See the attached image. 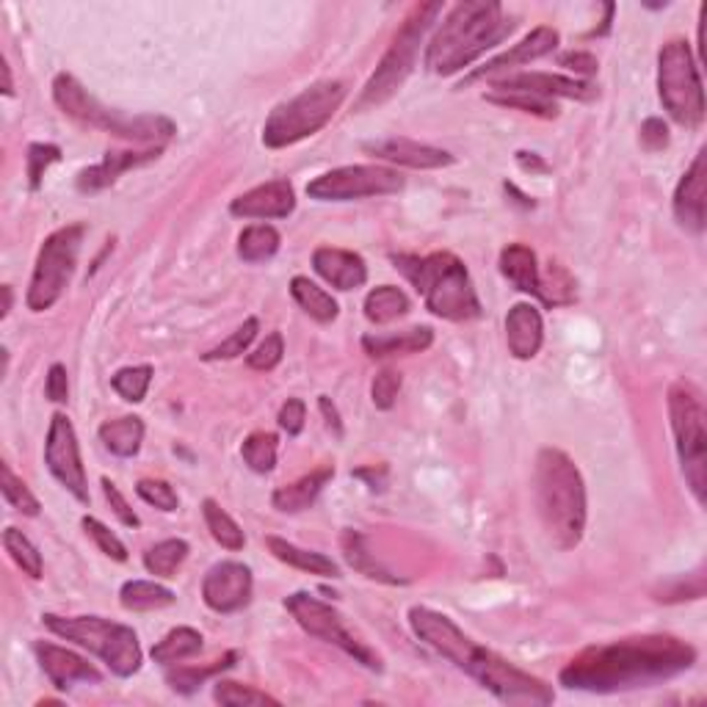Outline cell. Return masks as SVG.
Returning a JSON list of instances; mask_svg holds the SVG:
<instances>
[{
  "mask_svg": "<svg viewBox=\"0 0 707 707\" xmlns=\"http://www.w3.org/2000/svg\"><path fill=\"white\" fill-rule=\"evenodd\" d=\"M694 663L696 650L677 636H633L583 650L561 669L559 683L586 694H619L666 683Z\"/></svg>",
  "mask_w": 707,
  "mask_h": 707,
  "instance_id": "1",
  "label": "cell"
},
{
  "mask_svg": "<svg viewBox=\"0 0 707 707\" xmlns=\"http://www.w3.org/2000/svg\"><path fill=\"white\" fill-rule=\"evenodd\" d=\"M409 628L423 644L470 674L481 688L490 691L503 705L548 707L556 702V691L545 680L523 672L497 652L475 644L451 616L426 608V605H415L409 608Z\"/></svg>",
  "mask_w": 707,
  "mask_h": 707,
  "instance_id": "2",
  "label": "cell"
},
{
  "mask_svg": "<svg viewBox=\"0 0 707 707\" xmlns=\"http://www.w3.org/2000/svg\"><path fill=\"white\" fill-rule=\"evenodd\" d=\"M534 503L556 550H575L586 534V484L561 448H542L534 468Z\"/></svg>",
  "mask_w": 707,
  "mask_h": 707,
  "instance_id": "3",
  "label": "cell"
},
{
  "mask_svg": "<svg viewBox=\"0 0 707 707\" xmlns=\"http://www.w3.org/2000/svg\"><path fill=\"white\" fill-rule=\"evenodd\" d=\"M514 31L501 3L492 0H464L448 12L439 31L426 47V67L434 75H457L464 67L501 45Z\"/></svg>",
  "mask_w": 707,
  "mask_h": 707,
  "instance_id": "4",
  "label": "cell"
},
{
  "mask_svg": "<svg viewBox=\"0 0 707 707\" xmlns=\"http://www.w3.org/2000/svg\"><path fill=\"white\" fill-rule=\"evenodd\" d=\"M395 271L412 282L428 313L446 321H475L484 315L470 271L453 251L393 255Z\"/></svg>",
  "mask_w": 707,
  "mask_h": 707,
  "instance_id": "5",
  "label": "cell"
},
{
  "mask_svg": "<svg viewBox=\"0 0 707 707\" xmlns=\"http://www.w3.org/2000/svg\"><path fill=\"white\" fill-rule=\"evenodd\" d=\"M53 100L61 109L64 116L75 120L78 125L94 127V131L111 133L125 142L149 144V147H164L177 133V125L169 116L160 114H125V111L109 109L98 98L86 92L83 83L69 72H58L53 80Z\"/></svg>",
  "mask_w": 707,
  "mask_h": 707,
  "instance_id": "6",
  "label": "cell"
},
{
  "mask_svg": "<svg viewBox=\"0 0 707 707\" xmlns=\"http://www.w3.org/2000/svg\"><path fill=\"white\" fill-rule=\"evenodd\" d=\"M439 14H442V3H417V7L409 9L401 29L395 31L388 53H384L382 61H379L377 72L362 86V92L360 98H357V103H354V109H377V105L388 103L390 98H395V94L401 92V86L406 83V78H409L412 69H415L423 40H426V34L431 31V25L437 23Z\"/></svg>",
  "mask_w": 707,
  "mask_h": 707,
  "instance_id": "7",
  "label": "cell"
},
{
  "mask_svg": "<svg viewBox=\"0 0 707 707\" xmlns=\"http://www.w3.org/2000/svg\"><path fill=\"white\" fill-rule=\"evenodd\" d=\"M348 98V86L343 80H318L304 92L280 103L262 125V144L269 149H285L304 138L315 136L332 122Z\"/></svg>",
  "mask_w": 707,
  "mask_h": 707,
  "instance_id": "8",
  "label": "cell"
},
{
  "mask_svg": "<svg viewBox=\"0 0 707 707\" xmlns=\"http://www.w3.org/2000/svg\"><path fill=\"white\" fill-rule=\"evenodd\" d=\"M42 622L58 639L72 641V644L98 655L116 677H133L142 669V644H138L136 630L127 628V625L111 622V619H103V616L58 614H45Z\"/></svg>",
  "mask_w": 707,
  "mask_h": 707,
  "instance_id": "9",
  "label": "cell"
},
{
  "mask_svg": "<svg viewBox=\"0 0 707 707\" xmlns=\"http://www.w3.org/2000/svg\"><path fill=\"white\" fill-rule=\"evenodd\" d=\"M669 417H672L674 446H677L680 468L699 503H705L707 490V428L705 401L699 388L680 379L669 388Z\"/></svg>",
  "mask_w": 707,
  "mask_h": 707,
  "instance_id": "10",
  "label": "cell"
},
{
  "mask_svg": "<svg viewBox=\"0 0 707 707\" xmlns=\"http://www.w3.org/2000/svg\"><path fill=\"white\" fill-rule=\"evenodd\" d=\"M658 98L677 125L699 127L705 120V86L685 40H672L658 53Z\"/></svg>",
  "mask_w": 707,
  "mask_h": 707,
  "instance_id": "11",
  "label": "cell"
},
{
  "mask_svg": "<svg viewBox=\"0 0 707 707\" xmlns=\"http://www.w3.org/2000/svg\"><path fill=\"white\" fill-rule=\"evenodd\" d=\"M83 238V224H67V227L47 235L40 255H36L34 274H31L29 293H25V304H29L31 313H45L64 296V291L72 282L75 269H78Z\"/></svg>",
  "mask_w": 707,
  "mask_h": 707,
  "instance_id": "12",
  "label": "cell"
},
{
  "mask_svg": "<svg viewBox=\"0 0 707 707\" xmlns=\"http://www.w3.org/2000/svg\"><path fill=\"white\" fill-rule=\"evenodd\" d=\"M285 608L307 636L337 647V650H343L348 658H354L360 666L371 669V672H384L382 658L346 628L343 614L337 608H332L329 603H324V599H318L310 592H293L285 597Z\"/></svg>",
  "mask_w": 707,
  "mask_h": 707,
  "instance_id": "13",
  "label": "cell"
},
{
  "mask_svg": "<svg viewBox=\"0 0 707 707\" xmlns=\"http://www.w3.org/2000/svg\"><path fill=\"white\" fill-rule=\"evenodd\" d=\"M406 180L388 166H340L324 171L307 186L310 200L318 202H351L368 197H388L404 191Z\"/></svg>",
  "mask_w": 707,
  "mask_h": 707,
  "instance_id": "14",
  "label": "cell"
},
{
  "mask_svg": "<svg viewBox=\"0 0 707 707\" xmlns=\"http://www.w3.org/2000/svg\"><path fill=\"white\" fill-rule=\"evenodd\" d=\"M45 464L53 479L69 492L78 503H89V479H86L83 459H80V442L72 420L64 412L50 417L45 439Z\"/></svg>",
  "mask_w": 707,
  "mask_h": 707,
  "instance_id": "15",
  "label": "cell"
},
{
  "mask_svg": "<svg viewBox=\"0 0 707 707\" xmlns=\"http://www.w3.org/2000/svg\"><path fill=\"white\" fill-rule=\"evenodd\" d=\"M255 588L251 570L240 561H218L202 577V599L216 614H235L246 608Z\"/></svg>",
  "mask_w": 707,
  "mask_h": 707,
  "instance_id": "16",
  "label": "cell"
},
{
  "mask_svg": "<svg viewBox=\"0 0 707 707\" xmlns=\"http://www.w3.org/2000/svg\"><path fill=\"white\" fill-rule=\"evenodd\" d=\"M490 92H523V94H537V98L556 100V98H570V100H594L599 94V89L588 80L566 78V75L553 72H519L506 75V78L492 80Z\"/></svg>",
  "mask_w": 707,
  "mask_h": 707,
  "instance_id": "17",
  "label": "cell"
},
{
  "mask_svg": "<svg viewBox=\"0 0 707 707\" xmlns=\"http://www.w3.org/2000/svg\"><path fill=\"white\" fill-rule=\"evenodd\" d=\"M559 42H561L559 31L550 29V25H539V29L530 31L525 40H519L512 50L501 53V56H495L492 61H486L484 67L473 69V72L459 83V89H464V86L475 83V80L481 78H495L497 72H508V69L514 67H523V64H530V61H537V58L550 56V53L559 47Z\"/></svg>",
  "mask_w": 707,
  "mask_h": 707,
  "instance_id": "18",
  "label": "cell"
},
{
  "mask_svg": "<svg viewBox=\"0 0 707 707\" xmlns=\"http://www.w3.org/2000/svg\"><path fill=\"white\" fill-rule=\"evenodd\" d=\"M34 655L45 677L58 691H69L78 683H100L103 680V674L92 663L80 658L78 652L67 650V647L50 644V641H34Z\"/></svg>",
  "mask_w": 707,
  "mask_h": 707,
  "instance_id": "19",
  "label": "cell"
},
{
  "mask_svg": "<svg viewBox=\"0 0 707 707\" xmlns=\"http://www.w3.org/2000/svg\"><path fill=\"white\" fill-rule=\"evenodd\" d=\"M674 218L685 233H705V207H707V171H705V149H699L694 164L683 175L674 191Z\"/></svg>",
  "mask_w": 707,
  "mask_h": 707,
  "instance_id": "20",
  "label": "cell"
},
{
  "mask_svg": "<svg viewBox=\"0 0 707 707\" xmlns=\"http://www.w3.org/2000/svg\"><path fill=\"white\" fill-rule=\"evenodd\" d=\"M293 211H296V191L282 177L229 202V213L238 218H288Z\"/></svg>",
  "mask_w": 707,
  "mask_h": 707,
  "instance_id": "21",
  "label": "cell"
},
{
  "mask_svg": "<svg viewBox=\"0 0 707 707\" xmlns=\"http://www.w3.org/2000/svg\"><path fill=\"white\" fill-rule=\"evenodd\" d=\"M368 155L373 158H382L388 164L406 166V169H442V166H451L453 155L448 149L431 147V144L412 142V138H379V142H366L362 144Z\"/></svg>",
  "mask_w": 707,
  "mask_h": 707,
  "instance_id": "22",
  "label": "cell"
},
{
  "mask_svg": "<svg viewBox=\"0 0 707 707\" xmlns=\"http://www.w3.org/2000/svg\"><path fill=\"white\" fill-rule=\"evenodd\" d=\"M160 149L164 147H149L142 149V153H136V149H111V153L103 155L100 164L78 171L75 186H78V191H83V194H98V191H105L109 186H114L116 180H120V175H125V171L158 160Z\"/></svg>",
  "mask_w": 707,
  "mask_h": 707,
  "instance_id": "23",
  "label": "cell"
},
{
  "mask_svg": "<svg viewBox=\"0 0 707 707\" xmlns=\"http://www.w3.org/2000/svg\"><path fill=\"white\" fill-rule=\"evenodd\" d=\"M313 269L337 291H357L368 282V266L362 255L337 246H318L313 251Z\"/></svg>",
  "mask_w": 707,
  "mask_h": 707,
  "instance_id": "24",
  "label": "cell"
},
{
  "mask_svg": "<svg viewBox=\"0 0 707 707\" xmlns=\"http://www.w3.org/2000/svg\"><path fill=\"white\" fill-rule=\"evenodd\" d=\"M506 343L514 360H534L545 343L542 313L530 302H519L506 315Z\"/></svg>",
  "mask_w": 707,
  "mask_h": 707,
  "instance_id": "25",
  "label": "cell"
},
{
  "mask_svg": "<svg viewBox=\"0 0 707 707\" xmlns=\"http://www.w3.org/2000/svg\"><path fill=\"white\" fill-rule=\"evenodd\" d=\"M434 329L431 326H412L404 332H371L362 337V348L373 360H388V357H404V354H420L431 348Z\"/></svg>",
  "mask_w": 707,
  "mask_h": 707,
  "instance_id": "26",
  "label": "cell"
},
{
  "mask_svg": "<svg viewBox=\"0 0 707 707\" xmlns=\"http://www.w3.org/2000/svg\"><path fill=\"white\" fill-rule=\"evenodd\" d=\"M332 479H335V468H332V464H324V468L302 475V479L293 481V484L274 490V495H271V506L282 514L307 512V508L318 501L321 492H324V486L329 484Z\"/></svg>",
  "mask_w": 707,
  "mask_h": 707,
  "instance_id": "27",
  "label": "cell"
},
{
  "mask_svg": "<svg viewBox=\"0 0 707 707\" xmlns=\"http://www.w3.org/2000/svg\"><path fill=\"white\" fill-rule=\"evenodd\" d=\"M501 274L517 288L519 293L537 296L542 293V271H539L537 251L525 244H508L501 251Z\"/></svg>",
  "mask_w": 707,
  "mask_h": 707,
  "instance_id": "28",
  "label": "cell"
},
{
  "mask_svg": "<svg viewBox=\"0 0 707 707\" xmlns=\"http://www.w3.org/2000/svg\"><path fill=\"white\" fill-rule=\"evenodd\" d=\"M266 545H269L271 556H274L277 561L293 566V570L307 572V575H321V577H340V566H337L329 556L315 553V550H304L299 548V545L288 542V539H280V537H269L266 539Z\"/></svg>",
  "mask_w": 707,
  "mask_h": 707,
  "instance_id": "29",
  "label": "cell"
},
{
  "mask_svg": "<svg viewBox=\"0 0 707 707\" xmlns=\"http://www.w3.org/2000/svg\"><path fill=\"white\" fill-rule=\"evenodd\" d=\"M340 545H343V556H346L348 566H351L354 572H360V575L371 577V581L388 583V586H404L406 583V577L393 575V572H390L388 566H384L382 561L371 553V550H368L366 537H362V534H357V530H346L340 539Z\"/></svg>",
  "mask_w": 707,
  "mask_h": 707,
  "instance_id": "30",
  "label": "cell"
},
{
  "mask_svg": "<svg viewBox=\"0 0 707 707\" xmlns=\"http://www.w3.org/2000/svg\"><path fill=\"white\" fill-rule=\"evenodd\" d=\"M100 442L105 446V451H111L120 459H131L142 451L144 442V420L136 415L116 417V420H105L98 428Z\"/></svg>",
  "mask_w": 707,
  "mask_h": 707,
  "instance_id": "31",
  "label": "cell"
},
{
  "mask_svg": "<svg viewBox=\"0 0 707 707\" xmlns=\"http://www.w3.org/2000/svg\"><path fill=\"white\" fill-rule=\"evenodd\" d=\"M291 296H293V302H296L299 307L310 315V318L318 321V324H332V321L340 315V307H337L335 296H332V293H326L321 285H315L310 277H293Z\"/></svg>",
  "mask_w": 707,
  "mask_h": 707,
  "instance_id": "32",
  "label": "cell"
},
{
  "mask_svg": "<svg viewBox=\"0 0 707 707\" xmlns=\"http://www.w3.org/2000/svg\"><path fill=\"white\" fill-rule=\"evenodd\" d=\"M366 318L377 326H388L393 321L404 318L412 310L409 296L395 285H379L366 296Z\"/></svg>",
  "mask_w": 707,
  "mask_h": 707,
  "instance_id": "33",
  "label": "cell"
},
{
  "mask_svg": "<svg viewBox=\"0 0 707 707\" xmlns=\"http://www.w3.org/2000/svg\"><path fill=\"white\" fill-rule=\"evenodd\" d=\"M175 592L155 581H127L120 588V603L125 610L144 614V610H160L175 605Z\"/></svg>",
  "mask_w": 707,
  "mask_h": 707,
  "instance_id": "34",
  "label": "cell"
},
{
  "mask_svg": "<svg viewBox=\"0 0 707 707\" xmlns=\"http://www.w3.org/2000/svg\"><path fill=\"white\" fill-rule=\"evenodd\" d=\"M202 633L194 628H175L153 647V661L160 663V666H175V663L186 661V658H194L197 652H202Z\"/></svg>",
  "mask_w": 707,
  "mask_h": 707,
  "instance_id": "35",
  "label": "cell"
},
{
  "mask_svg": "<svg viewBox=\"0 0 707 707\" xmlns=\"http://www.w3.org/2000/svg\"><path fill=\"white\" fill-rule=\"evenodd\" d=\"M282 235L271 224H251L238 235V257L244 262H266L280 251Z\"/></svg>",
  "mask_w": 707,
  "mask_h": 707,
  "instance_id": "36",
  "label": "cell"
},
{
  "mask_svg": "<svg viewBox=\"0 0 707 707\" xmlns=\"http://www.w3.org/2000/svg\"><path fill=\"white\" fill-rule=\"evenodd\" d=\"M189 542L186 539H164V542L153 545L144 553V570L155 577L171 581L177 575V570L183 566V561L189 559Z\"/></svg>",
  "mask_w": 707,
  "mask_h": 707,
  "instance_id": "37",
  "label": "cell"
},
{
  "mask_svg": "<svg viewBox=\"0 0 707 707\" xmlns=\"http://www.w3.org/2000/svg\"><path fill=\"white\" fill-rule=\"evenodd\" d=\"M202 517H205V525H207V530H211V537L216 539L224 550H229V553H238V550H244V545H246L244 528H240V525L235 523V519L229 517V514L224 512V508L218 506L213 497H205V501H202Z\"/></svg>",
  "mask_w": 707,
  "mask_h": 707,
  "instance_id": "38",
  "label": "cell"
},
{
  "mask_svg": "<svg viewBox=\"0 0 707 707\" xmlns=\"http://www.w3.org/2000/svg\"><path fill=\"white\" fill-rule=\"evenodd\" d=\"M235 661H238V652H227V655L222 658V661H213L211 666H177V669H169L166 672V683L171 685V691H177V694H194L200 685H205V680L216 677L218 672H227V669L235 666Z\"/></svg>",
  "mask_w": 707,
  "mask_h": 707,
  "instance_id": "39",
  "label": "cell"
},
{
  "mask_svg": "<svg viewBox=\"0 0 707 707\" xmlns=\"http://www.w3.org/2000/svg\"><path fill=\"white\" fill-rule=\"evenodd\" d=\"M277 451H280V439L271 431H251L240 446V457L251 473H271L277 468Z\"/></svg>",
  "mask_w": 707,
  "mask_h": 707,
  "instance_id": "40",
  "label": "cell"
},
{
  "mask_svg": "<svg viewBox=\"0 0 707 707\" xmlns=\"http://www.w3.org/2000/svg\"><path fill=\"white\" fill-rule=\"evenodd\" d=\"M3 548L12 556L14 564L23 570V575H29L31 581H40L42 572H45V564H42V553L36 550V545L25 537L23 530L7 528L3 530Z\"/></svg>",
  "mask_w": 707,
  "mask_h": 707,
  "instance_id": "41",
  "label": "cell"
},
{
  "mask_svg": "<svg viewBox=\"0 0 707 707\" xmlns=\"http://www.w3.org/2000/svg\"><path fill=\"white\" fill-rule=\"evenodd\" d=\"M484 98L490 103L503 105V109H519L525 114L542 116V120H559L561 109L556 100L537 98V94H523V92H484Z\"/></svg>",
  "mask_w": 707,
  "mask_h": 707,
  "instance_id": "42",
  "label": "cell"
},
{
  "mask_svg": "<svg viewBox=\"0 0 707 707\" xmlns=\"http://www.w3.org/2000/svg\"><path fill=\"white\" fill-rule=\"evenodd\" d=\"M0 490H3V497H7V503L14 512L25 514V517H40V497L29 490V484H25L23 479H18V475L12 473L9 464H0Z\"/></svg>",
  "mask_w": 707,
  "mask_h": 707,
  "instance_id": "43",
  "label": "cell"
},
{
  "mask_svg": "<svg viewBox=\"0 0 707 707\" xmlns=\"http://www.w3.org/2000/svg\"><path fill=\"white\" fill-rule=\"evenodd\" d=\"M213 699L218 705H229V707H255V705H280V699L269 696L266 691H257L255 685H240L233 683V680H218L213 685Z\"/></svg>",
  "mask_w": 707,
  "mask_h": 707,
  "instance_id": "44",
  "label": "cell"
},
{
  "mask_svg": "<svg viewBox=\"0 0 707 707\" xmlns=\"http://www.w3.org/2000/svg\"><path fill=\"white\" fill-rule=\"evenodd\" d=\"M257 332H260V321L257 318H246L227 340H222L218 346H213L211 351L202 354V360L205 362H218V360H235L240 354L249 351V346L255 343Z\"/></svg>",
  "mask_w": 707,
  "mask_h": 707,
  "instance_id": "45",
  "label": "cell"
},
{
  "mask_svg": "<svg viewBox=\"0 0 707 707\" xmlns=\"http://www.w3.org/2000/svg\"><path fill=\"white\" fill-rule=\"evenodd\" d=\"M149 384H153V366H131L122 368L111 377V388L120 393V399H125L127 404H142L147 395Z\"/></svg>",
  "mask_w": 707,
  "mask_h": 707,
  "instance_id": "46",
  "label": "cell"
},
{
  "mask_svg": "<svg viewBox=\"0 0 707 707\" xmlns=\"http://www.w3.org/2000/svg\"><path fill=\"white\" fill-rule=\"evenodd\" d=\"M539 302H545L548 307H564V304L575 302V280L570 277V271L559 262H550L548 277H542V293Z\"/></svg>",
  "mask_w": 707,
  "mask_h": 707,
  "instance_id": "47",
  "label": "cell"
},
{
  "mask_svg": "<svg viewBox=\"0 0 707 707\" xmlns=\"http://www.w3.org/2000/svg\"><path fill=\"white\" fill-rule=\"evenodd\" d=\"M282 357H285V337H282V332H269L266 340L246 357V366H249L251 371L269 373L280 366Z\"/></svg>",
  "mask_w": 707,
  "mask_h": 707,
  "instance_id": "48",
  "label": "cell"
},
{
  "mask_svg": "<svg viewBox=\"0 0 707 707\" xmlns=\"http://www.w3.org/2000/svg\"><path fill=\"white\" fill-rule=\"evenodd\" d=\"M58 160H61V147H58V144H42V142L31 144L29 155H25V164H29V189L31 191H40L45 171L50 169L53 164H58Z\"/></svg>",
  "mask_w": 707,
  "mask_h": 707,
  "instance_id": "49",
  "label": "cell"
},
{
  "mask_svg": "<svg viewBox=\"0 0 707 707\" xmlns=\"http://www.w3.org/2000/svg\"><path fill=\"white\" fill-rule=\"evenodd\" d=\"M80 525H83L86 537L94 539V545L100 548V553H105L109 559H114V561H120V564H125V561H127V548L122 545V539L116 537L114 530L105 528V525L100 523L98 517H83V519H80Z\"/></svg>",
  "mask_w": 707,
  "mask_h": 707,
  "instance_id": "50",
  "label": "cell"
},
{
  "mask_svg": "<svg viewBox=\"0 0 707 707\" xmlns=\"http://www.w3.org/2000/svg\"><path fill=\"white\" fill-rule=\"evenodd\" d=\"M136 495L149 506L160 508V512H177V506H180L175 486L164 479H142L136 484Z\"/></svg>",
  "mask_w": 707,
  "mask_h": 707,
  "instance_id": "51",
  "label": "cell"
},
{
  "mask_svg": "<svg viewBox=\"0 0 707 707\" xmlns=\"http://www.w3.org/2000/svg\"><path fill=\"white\" fill-rule=\"evenodd\" d=\"M401 384H404V379H401L399 371H393V368H384V371H379L377 377H373V384H371L373 406L382 412L393 409L395 399H399V393H401Z\"/></svg>",
  "mask_w": 707,
  "mask_h": 707,
  "instance_id": "52",
  "label": "cell"
},
{
  "mask_svg": "<svg viewBox=\"0 0 707 707\" xmlns=\"http://www.w3.org/2000/svg\"><path fill=\"white\" fill-rule=\"evenodd\" d=\"M103 495L105 501H109L111 512L116 514V519H120L122 525H127V528H138V525H142V519H138V514L131 508L127 497L122 495L120 486H116L111 479H103Z\"/></svg>",
  "mask_w": 707,
  "mask_h": 707,
  "instance_id": "53",
  "label": "cell"
},
{
  "mask_svg": "<svg viewBox=\"0 0 707 707\" xmlns=\"http://www.w3.org/2000/svg\"><path fill=\"white\" fill-rule=\"evenodd\" d=\"M304 420H307V404H304L302 399H288L285 404L280 406L277 423H280V428L288 437H299V434L304 431Z\"/></svg>",
  "mask_w": 707,
  "mask_h": 707,
  "instance_id": "54",
  "label": "cell"
},
{
  "mask_svg": "<svg viewBox=\"0 0 707 707\" xmlns=\"http://www.w3.org/2000/svg\"><path fill=\"white\" fill-rule=\"evenodd\" d=\"M705 594V581H696L688 586V577H677L674 583H666L661 592V603H683V599H699Z\"/></svg>",
  "mask_w": 707,
  "mask_h": 707,
  "instance_id": "55",
  "label": "cell"
},
{
  "mask_svg": "<svg viewBox=\"0 0 707 707\" xmlns=\"http://www.w3.org/2000/svg\"><path fill=\"white\" fill-rule=\"evenodd\" d=\"M45 395L47 401H53V404H67L69 401V379H67V368H64L61 362L50 366V371H47Z\"/></svg>",
  "mask_w": 707,
  "mask_h": 707,
  "instance_id": "56",
  "label": "cell"
},
{
  "mask_svg": "<svg viewBox=\"0 0 707 707\" xmlns=\"http://www.w3.org/2000/svg\"><path fill=\"white\" fill-rule=\"evenodd\" d=\"M641 147L650 149V153H658V149L669 147L666 122L658 120V116H650V120L641 125Z\"/></svg>",
  "mask_w": 707,
  "mask_h": 707,
  "instance_id": "57",
  "label": "cell"
},
{
  "mask_svg": "<svg viewBox=\"0 0 707 707\" xmlns=\"http://www.w3.org/2000/svg\"><path fill=\"white\" fill-rule=\"evenodd\" d=\"M559 64L564 69H570V72L581 75V78H588V75L597 72V58L592 56V53H583V50H572V53H564V56L559 58Z\"/></svg>",
  "mask_w": 707,
  "mask_h": 707,
  "instance_id": "58",
  "label": "cell"
},
{
  "mask_svg": "<svg viewBox=\"0 0 707 707\" xmlns=\"http://www.w3.org/2000/svg\"><path fill=\"white\" fill-rule=\"evenodd\" d=\"M318 409H321V415H324L326 428H329V431L335 434L337 439H343V420H340V412H337V406L332 404L329 395H318Z\"/></svg>",
  "mask_w": 707,
  "mask_h": 707,
  "instance_id": "59",
  "label": "cell"
},
{
  "mask_svg": "<svg viewBox=\"0 0 707 707\" xmlns=\"http://www.w3.org/2000/svg\"><path fill=\"white\" fill-rule=\"evenodd\" d=\"M517 164L525 171H548V164L537 153H517Z\"/></svg>",
  "mask_w": 707,
  "mask_h": 707,
  "instance_id": "60",
  "label": "cell"
},
{
  "mask_svg": "<svg viewBox=\"0 0 707 707\" xmlns=\"http://www.w3.org/2000/svg\"><path fill=\"white\" fill-rule=\"evenodd\" d=\"M0 72H3V94H7V98H12L14 83H12V69H9L7 61L0 64Z\"/></svg>",
  "mask_w": 707,
  "mask_h": 707,
  "instance_id": "61",
  "label": "cell"
},
{
  "mask_svg": "<svg viewBox=\"0 0 707 707\" xmlns=\"http://www.w3.org/2000/svg\"><path fill=\"white\" fill-rule=\"evenodd\" d=\"M12 304H14L12 285H3V318H7V315L12 313Z\"/></svg>",
  "mask_w": 707,
  "mask_h": 707,
  "instance_id": "62",
  "label": "cell"
}]
</instances>
